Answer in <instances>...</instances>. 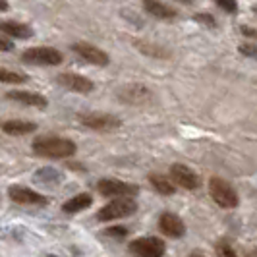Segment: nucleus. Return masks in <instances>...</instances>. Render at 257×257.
<instances>
[{"label":"nucleus","instance_id":"1","mask_svg":"<svg viewBox=\"0 0 257 257\" xmlns=\"http://www.w3.org/2000/svg\"><path fill=\"white\" fill-rule=\"evenodd\" d=\"M77 147L72 140L56 138V136H43L33 142V153L47 159H68L76 155Z\"/></svg>","mask_w":257,"mask_h":257},{"label":"nucleus","instance_id":"2","mask_svg":"<svg viewBox=\"0 0 257 257\" xmlns=\"http://www.w3.org/2000/svg\"><path fill=\"white\" fill-rule=\"evenodd\" d=\"M209 195L222 209H234V207L240 203L236 190L224 178H219V176H213L209 180Z\"/></svg>","mask_w":257,"mask_h":257},{"label":"nucleus","instance_id":"3","mask_svg":"<svg viewBox=\"0 0 257 257\" xmlns=\"http://www.w3.org/2000/svg\"><path fill=\"white\" fill-rule=\"evenodd\" d=\"M138 211V201L134 197H120V199H112L110 203H106L104 207L99 209L97 213V219L101 222L106 220H114V219H124L130 217Z\"/></svg>","mask_w":257,"mask_h":257},{"label":"nucleus","instance_id":"4","mask_svg":"<svg viewBox=\"0 0 257 257\" xmlns=\"http://www.w3.org/2000/svg\"><path fill=\"white\" fill-rule=\"evenodd\" d=\"M22 60L35 66H58L64 60V56L52 47H35L22 52Z\"/></svg>","mask_w":257,"mask_h":257},{"label":"nucleus","instance_id":"5","mask_svg":"<svg viewBox=\"0 0 257 257\" xmlns=\"http://www.w3.org/2000/svg\"><path fill=\"white\" fill-rule=\"evenodd\" d=\"M97 190L104 197H136L140 193V188L130 184V182L116 180V178H103L97 182Z\"/></svg>","mask_w":257,"mask_h":257},{"label":"nucleus","instance_id":"6","mask_svg":"<svg viewBox=\"0 0 257 257\" xmlns=\"http://www.w3.org/2000/svg\"><path fill=\"white\" fill-rule=\"evenodd\" d=\"M167 245L155 236H143L130 244V253L134 257H163Z\"/></svg>","mask_w":257,"mask_h":257},{"label":"nucleus","instance_id":"7","mask_svg":"<svg viewBox=\"0 0 257 257\" xmlns=\"http://www.w3.org/2000/svg\"><path fill=\"white\" fill-rule=\"evenodd\" d=\"M79 122L85 128L97 130V132H112V130L122 128V120L114 114L106 112H89V114L79 116Z\"/></svg>","mask_w":257,"mask_h":257},{"label":"nucleus","instance_id":"8","mask_svg":"<svg viewBox=\"0 0 257 257\" xmlns=\"http://www.w3.org/2000/svg\"><path fill=\"white\" fill-rule=\"evenodd\" d=\"M118 99L132 104V106H140V104L149 103L153 99V95L142 83H130V85H124L118 89Z\"/></svg>","mask_w":257,"mask_h":257},{"label":"nucleus","instance_id":"9","mask_svg":"<svg viewBox=\"0 0 257 257\" xmlns=\"http://www.w3.org/2000/svg\"><path fill=\"white\" fill-rule=\"evenodd\" d=\"M8 195L14 203H20V205H47L49 203V197L37 193L35 190H29L26 186H12L8 190Z\"/></svg>","mask_w":257,"mask_h":257},{"label":"nucleus","instance_id":"10","mask_svg":"<svg viewBox=\"0 0 257 257\" xmlns=\"http://www.w3.org/2000/svg\"><path fill=\"white\" fill-rule=\"evenodd\" d=\"M170 182L178 184L184 190H197L199 188V176L190 167L180 165V163L170 167Z\"/></svg>","mask_w":257,"mask_h":257},{"label":"nucleus","instance_id":"11","mask_svg":"<svg viewBox=\"0 0 257 257\" xmlns=\"http://www.w3.org/2000/svg\"><path fill=\"white\" fill-rule=\"evenodd\" d=\"M72 51L76 52L77 56H81L85 62H89V64H95V66H106L108 64V54L101 49H97L95 45H91V43H74L72 45Z\"/></svg>","mask_w":257,"mask_h":257},{"label":"nucleus","instance_id":"12","mask_svg":"<svg viewBox=\"0 0 257 257\" xmlns=\"http://www.w3.org/2000/svg\"><path fill=\"white\" fill-rule=\"evenodd\" d=\"M56 81L66 87L68 91H74V93H81V95H87L95 89V83L87 79V77L79 76V74H70V72H64L56 77Z\"/></svg>","mask_w":257,"mask_h":257},{"label":"nucleus","instance_id":"13","mask_svg":"<svg viewBox=\"0 0 257 257\" xmlns=\"http://www.w3.org/2000/svg\"><path fill=\"white\" fill-rule=\"evenodd\" d=\"M159 228L163 230V234H167L168 238H182L186 234L184 220L174 213H163L159 219Z\"/></svg>","mask_w":257,"mask_h":257},{"label":"nucleus","instance_id":"14","mask_svg":"<svg viewBox=\"0 0 257 257\" xmlns=\"http://www.w3.org/2000/svg\"><path fill=\"white\" fill-rule=\"evenodd\" d=\"M6 97H8L10 101L27 104V106H37V108H45V106L49 104L47 97H43V95H39V93H29V91H10Z\"/></svg>","mask_w":257,"mask_h":257},{"label":"nucleus","instance_id":"15","mask_svg":"<svg viewBox=\"0 0 257 257\" xmlns=\"http://www.w3.org/2000/svg\"><path fill=\"white\" fill-rule=\"evenodd\" d=\"M0 31L4 35H10L14 39H29L33 37V29L22 22H14V20H6L0 22Z\"/></svg>","mask_w":257,"mask_h":257},{"label":"nucleus","instance_id":"16","mask_svg":"<svg viewBox=\"0 0 257 257\" xmlns=\"http://www.w3.org/2000/svg\"><path fill=\"white\" fill-rule=\"evenodd\" d=\"M35 130H37V124L29 122V120H6L2 124V132L10 134V136H27Z\"/></svg>","mask_w":257,"mask_h":257},{"label":"nucleus","instance_id":"17","mask_svg":"<svg viewBox=\"0 0 257 257\" xmlns=\"http://www.w3.org/2000/svg\"><path fill=\"white\" fill-rule=\"evenodd\" d=\"M143 8L147 14H151L159 20H174L178 16V12L165 2H143Z\"/></svg>","mask_w":257,"mask_h":257},{"label":"nucleus","instance_id":"18","mask_svg":"<svg viewBox=\"0 0 257 257\" xmlns=\"http://www.w3.org/2000/svg\"><path fill=\"white\" fill-rule=\"evenodd\" d=\"M91 203H93V197H91L89 193H77V195L70 197L62 205V211L74 215V213H79V211H85L87 207H91Z\"/></svg>","mask_w":257,"mask_h":257},{"label":"nucleus","instance_id":"19","mask_svg":"<svg viewBox=\"0 0 257 257\" xmlns=\"http://www.w3.org/2000/svg\"><path fill=\"white\" fill-rule=\"evenodd\" d=\"M149 182H151V186H153L155 190L161 193V195H172V193L176 192V186L168 180L167 176L151 174V176H149Z\"/></svg>","mask_w":257,"mask_h":257},{"label":"nucleus","instance_id":"20","mask_svg":"<svg viewBox=\"0 0 257 257\" xmlns=\"http://www.w3.org/2000/svg\"><path fill=\"white\" fill-rule=\"evenodd\" d=\"M35 180L43 182V184H60V182L64 180V176H62V172L56 170V168L45 167L35 174Z\"/></svg>","mask_w":257,"mask_h":257},{"label":"nucleus","instance_id":"21","mask_svg":"<svg viewBox=\"0 0 257 257\" xmlns=\"http://www.w3.org/2000/svg\"><path fill=\"white\" fill-rule=\"evenodd\" d=\"M29 77L26 74H20V72H12V70H6V68H0V81L2 83H26Z\"/></svg>","mask_w":257,"mask_h":257},{"label":"nucleus","instance_id":"22","mask_svg":"<svg viewBox=\"0 0 257 257\" xmlns=\"http://www.w3.org/2000/svg\"><path fill=\"white\" fill-rule=\"evenodd\" d=\"M217 257H240L236 253V249H234V245L230 242H226V240H220L217 242Z\"/></svg>","mask_w":257,"mask_h":257},{"label":"nucleus","instance_id":"23","mask_svg":"<svg viewBox=\"0 0 257 257\" xmlns=\"http://www.w3.org/2000/svg\"><path fill=\"white\" fill-rule=\"evenodd\" d=\"M136 47H140L145 54H149V56H157V58H165V56H168L167 51H163L159 45H155V47H147V43H138Z\"/></svg>","mask_w":257,"mask_h":257},{"label":"nucleus","instance_id":"24","mask_svg":"<svg viewBox=\"0 0 257 257\" xmlns=\"http://www.w3.org/2000/svg\"><path fill=\"white\" fill-rule=\"evenodd\" d=\"M128 228L126 226H110V228H106L104 234L106 236H110V238H116V240H122V238H126L128 236Z\"/></svg>","mask_w":257,"mask_h":257},{"label":"nucleus","instance_id":"25","mask_svg":"<svg viewBox=\"0 0 257 257\" xmlns=\"http://www.w3.org/2000/svg\"><path fill=\"white\" fill-rule=\"evenodd\" d=\"M217 6H219V8H222L224 12H228V14L238 12V4H236V2H228V0H217Z\"/></svg>","mask_w":257,"mask_h":257},{"label":"nucleus","instance_id":"26","mask_svg":"<svg viewBox=\"0 0 257 257\" xmlns=\"http://www.w3.org/2000/svg\"><path fill=\"white\" fill-rule=\"evenodd\" d=\"M195 22H199V24H205V26H209V27H215L217 26V22L209 16L207 12H201V14H197L195 16Z\"/></svg>","mask_w":257,"mask_h":257},{"label":"nucleus","instance_id":"27","mask_svg":"<svg viewBox=\"0 0 257 257\" xmlns=\"http://www.w3.org/2000/svg\"><path fill=\"white\" fill-rule=\"evenodd\" d=\"M240 52L245 54V56H255L257 49L253 47V45H242V47H240Z\"/></svg>","mask_w":257,"mask_h":257},{"label":"nucleus","instance_id":"28","mask_svg":"<svg viewBox=\"0 0 257 257\" xmlns=\"http://www.w3.org/2000/svg\"><path fill=\"white\" fill-rule=\"evenodd\" d=\"M0 51H2V52H12L14 51V43L6 41V39H0Z\"/></svg>","mask_w":257,"mask_h":257},{"label":"nucleus","instance_id":"29","mask_svg":"<svg viewBox=\"0 0 257 257\" xmlns=\"http://www.w3.org/2000/svg\"><path fill=\"white\" fill-rule=\"evenodd\" d=\"M242 33H244V35H249V37H257V31H253L251 27H242Z\"/></svg>","mask_w":257,"mask_h":257},{"label":"nucleus","instance_id":"30","mask_svg":"<svg viewBox=\"0 0 257 257\" xmlns=\"http://www.w3.org/2000/svg\"><path fill=\"white\" fill-rule=\"evenodd\" d=\"M10 8V4L8 2H4V0H0V12H6Z\"/></svg>","mask_w":257,"mask_h":257},{"label":"nucleus","instance_id":"31","mask_svg":"<svg viewBox=\"0 0 257 257\" xmlns=\"http://www.w3.org/2000/svg\"><path fill=\"white\" fill-rule=\"evenodd\" d=\"M188 257H207V255H205V253H201V251H192Z\"/></svg>","mask_w":257,"mask_h":257},{"label":"nucleus","instance_id":"32","mask_svg":"<svg viewBox=\"0 0 257 257\" xmlns=\"http://www.w3.org/2000/svg\"><path fill=\"white\" fill-rule=\"evenodd\" d=\"M251 257H257V249L253 251V253H251Z\"/></svg>","mask_w":257,"mask_h":257},{"label":"nucleus","instance_id":"33","mask_svg":"<svg viewBox=\"0 0 257 257\" xmlns=\"http://www.w3.org/2000/svg\"><path fill=\"white\" fill-rule=\"evenodd\" d=\"M45 257H56V255H52V253H49V255H45Z\"/></svg>","mask_w":257,"mask_h":257}]
</instances>
